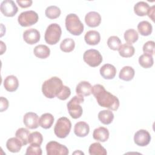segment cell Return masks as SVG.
<instances>
[{"instance_id": "obj_25", "label": "cell", "mask_w": 155, "mask_h": 155, "mask_svg": "<svg viewBox=\"0 0 155 155\" xmlns=\"http://www.w3.org/2000/svg\"><path fill=\"white\" fill-rule=\"evenodd\" d=\"M118 51L120 56L123 58H130L134 55L135 49L131 44L125 43L120 45Z\"/></svg>"}, {"instance_id": "obj_13", "label": "cell", "mask_w": 155, "mask_h": 155, "mask_svg": "<svg viewBox=\"0 0 155 155\" xmlns=\"http://www.w3.org/2000/svg\"><path fill=\"white\" fill-rule=\"evenodd\" d=\"M41 35L39 31L35 28H29L26 30L23 33V39L24 41L30 45L35 44L40 40Z\"/></svg>"}, {"instance_id": "obj_20", "label": "cell", "mask_w": 155, "mask_h": 155, "mask_svg": "<svg viewBox=\"0 0 155 155\" xmlns=\"http://www.w3.org/2000/svg\"><path fill=\"white\" fill-rule=\"evenodd\" d=\"M84 39L87 44L90 45H95L99 43L101 41V35L100 33L96 30H90L85 33Z\"/></svg>"}, {"instance_id": "obj_39", "label": "cell", "mask_w": 155, "mask_h": 155, "mask_svg": "<svg viewBox=\"0 0 155 155\" xmlns=\"http://www.w3.org/2000/svg\"><path fill=\"white\" fill-rule=\"evenodd\" d=\"M143 51L144 53L153 55L154 53V42L148 41L143 45Z\"/></svg>"}, {"instance_id": "obj_43", "label": "cell", "mask_w": 155, "mask_h": 155, "mask_svg": "<svg viewBox=\"0 0 155 155\" xmlns=\"http://www.w3.org/2000/svg\"><path fill=\"white\" fill-rule=\"evenodd\" d=\"M0 43H1V54H2L4 53V52L5 51V50H6V45H5V44H4V43L2 41H0Z\"/></svg>"}, {"instance_id": "obj_37", "label": "cell", "mask_w": 155, "mask_h": 155, "mask_svg": "<svg viewBox=\"0 0 155 155\" xmlns=\"http://www.w3.org/2000/svg\"><path fill=\"white\" fill-rule=\"evenodd\" d=\"M70 94H71L70 88L67 86L63 85L61 91L56 96V97L60 100L65 101V100H66L67 99H68L69 97Z\"/></svg>"}, {"instance_id": "obj_3", "label": "cell", "mask_w": 155, "mask_h": 155, "mask_svg": "<svg viewBox=\"0 0 155 155\" xmlns=\"http://www.w3.org/2000/svg\"><path fill=\"white\" fill-rule=\"evenodd\" d=\"M65 27L68 31L74 36H79L84 31V24L74 13H70L65 18Z\"/></svg>"}, {"instance_id": "obj_38", "label": "cell", "mask_w": 155, "mask_h": 155, "mask_svg": "<svg viewBox=\"0 0 155 155\" xmlns=\"http://www.w3.org/2000/svg\"><path fill=\"white\" fill-rule=\"evenodd\" d=\"M42 149L40 146L30 145L27 147L25 154L26 155H41Z\"/></svg>"}, {"instance_id": "obj_23", "label": "cell", "mask_w": 155, "mask_h": 155, "mask_svg": "<svg viewBox=\"0 0 155 155\" xmlns=\"http://www.w3.org/2000/svg\"><path fill=\"white\" fill-rule=\"evenodd\" d=\"M135 71L133 67L130 66H125L120 71L119 78L125 81L132 80L134 76Z\"/></svg>"}, {"instance_id": "obj_8", "label": "cell", "mask_w": 155, "mask_h": 155, "mask_svg": "<svg viewBox=\"0 0 155 155\" xmlns=\"http://www.w3.org/2000/svg\"><path fill=\"white\" fill-rule=\"evenodd\" d=\"M39 19L38 15L33 10H27L20 13L18 21L22 27H30L36 24Z\"/></svg>"}, {"instance_id": "obj_18", "label": "cell", "mask_w": 155, "mask_h": 155, "mask_svg": "<svg viewBox=\"0 0 155 155\" xmlns=\"http://www.w3.org/2000/svg\"><path fill=\"white\" fill-rule=\"evenodd\" d=\"M4 87L5 89L9 92L16 91L19 87L18 78L14 75H9L7 76L4 81Z\"/></svg>"}, {"instance_id": "obj_12", "label": "cell", "mask_w": 155, "mask_h": 155, "mask_svg": "<svg viewBox=\"0 0 155 155\" xmlns=\"http://www.w3.org/2000/svg\"><path fill=\"white\" fill-rule=\"evenodd\" d=\"M25 126L29 129H36L39 127V119L38 114L33 112H28L23 117Z\"/></svg>"}, {"instance_id": "obj_7", "label": "cell", "mask_w": 155, "mask_h": 155, "mask_svg": "<svg viewBox=\"0 0 155 155\" xmlns=\"http://www.w3.org/2000/svg\"><path fill=\"white\" fill-rule=\"evenodd\" d=\"M83 59L89 66L91 67H96L102 63V56L98 50L95 49H90L84 52Z\"/></svg>"}, {"instance_id": "obj_9", "label": "cell", "mask_w": 155, "mask_h": 155, "mask_svg": "<svg viewBox=\"0 0 155 155\" xmlns=\"http://www.w3.org/2000/svg\"><path fill=\"white\" fill-rule=\"evenodd\" d=\"M45 148L47 155H67L69 153L66 146L56 141H50L47 143Z\"/></svg>"}, {"instance_id": "obj_35", "label": "cell", "mask_w": 155, "mask_h": 155, "mask_svg": "<svg viewBox=\"0 0 155 155\" xmlns=\"http://www.w3.org/2000/svg\"><path fill=\"white\" fill-rule=\"evenodd\" d=\"M43 137L41 133L38 131H35L30 133L28 138V143L30 145L41 146L42 143Z\"/></svg>"}, {"instance_id": "obj_11", "label": "cell", "mask_w": 155, "mask_h": 155, "mask_svg": "<svg viewBox=\"0 0 155 155\" xmlns=\"http://www.w3.org/2000/svg\"><path fill=\"white\" fill-rule=\"evenodd\" d=\"M150 134L148 131L145 130H139L134 134V142L138 146L145 147L150 143Z\"/></svg>"}, {"instance_id": "obj_33", "label": "cell", "mask_w": 155, "mask_h": 155, "mask_svg": "<svg viewBox=\"0 0 155 155\" xmlns=\"http://www.w3.org/2000/svg\"><path fill=\"white\" fill-rule=\"evenodd\" d=\"M75 47L74 41L71 38L64 39L60 44L61 50L65 53L72 51Z\"/></svg>"}, {"instance_id": "obj_41", "label": "cell", "mask_w": 155, "mask_h": 155, "mask_svg": "<svg viewBox=\"0 0 155 155\" xmlns=\"http://www.w3.org/2000/svg\"><path fill=\"white\" fill-rule=\"evenodd\" d=\"M16 2L21 8H27L31 5L33 1L31 0H24V1L17 0Z\"/></svg>"}, {"instance_id": "obj_21", "label": "cell", "mask_w": 155, "mask_h": 155, "mask_svg": "<svg viewBox=\"0 0 155 155\" xmlns=\"http://www.w3.org/2000/svg\"><path fill=\"white\" fill-rule=\"evenodd\" d=\"M22 146H23L22 142L16 137L8 139L6 142V147L7 150L12 153L19 152L21 150Z\"/></svg>"}, {"instance_id": "obj_14", "label": "cell", "mask_w": 155, "mask_h": 155, "mask_svg": "<svg viewBox=\"0 0 155 155\" xmlns=\"http://www.w3.org/2000/svg\"><path fill=\"white\" fill-rule=\"evenodd\" d=\"M85 22L90 27H96L101 22V16L96 12H90L85 16Z\"/></svg>"}, {"instance_id": "obj_16", "label": "cell", "mask_w": 155, "mask_h": 155, "mask_svg": "<svg viewBox=\"0 0 155 155\" xmlns=\"http://www.w3.org/2000/svg\"><path fill=\"white\" fill-rule=\"evenodd\" d=\"M92 87L89 82L85 81H81L76 86V94L82 96H90L92 93Z\"/></svg>"}, {"instance_id": "obj_36", "label": "cell", "mask_w": 155, "mask_h": 155, "mask_svg": "<svg viewBox=\"0 0 155 155\" xmlns=\"http://www.w3.org/2000/svg\"><path fill=\"white\" fill-rule=\"evenodd\" d=\"M121 44L120 39L116 36H111L109 37L107 41V45L108 47L114 51L119 50Z\"/></svg>"}, {"instance_id": "obj_6", "label": "cell", "mask_w": 155, "mask_h": 155, "mask_svg": "<svg viewBox=\"0 0 155 155\" xmlns=\"http://www.w3.org/2000/svg\"><path fill=\"white\" fill-rule=\"evenodd\" d=\"M71 128V123L66 117L59 118L54 125V133L55 135L61 139L65 138L70 133Z\"/></svg>"}, {"instance_id": "obj_1", "label": "cell", "mask_w": 155, "mask_h": 155, "mask_svg": "<svg viewBox=\"0 0 155 155\" xmlns=\"http://www.w3.org/2000/svg\"><path fill=\"white\" fill-rule=\"evenodd\" d=\"M92 94L97 101V104L102 107L110 110L116 111L119 107V99L101 84H96L92 87Z\"/></svg>"}, {"instance_id": "obj_44", "label": "cell", "mask_w": 155, "mask_h": 155, "mask_svg": "<svg viewBox=\"0 0 155 155\" xmlns=\"http://www.w3.org/2000/svg\"><path fill=\"white\" fill-rule=\"evenodd\" d=\"M76 153H78V154H79V153H80V154H84V153L83 152H81V151H79V152H78V151H75V152H74L73 153V154H76Z\"/></svg>"}, {"instance_id": "obj_24", "label": "cell", "mask_w": 155, "mask_h": 155, "mask_svg": "<svg viewBox=\"0 0 155 155\" xmlns=\"http://www.w3.org/2000/svg\"><path fill=\"white\" fill-rule=\"evenodd\" d=\"M98 119L102 124L104 125H108L113 122L114 114L111 110H104L98 113Z\"/></svg>"}, {"instance_id": "obj_15", "label": "cell", "mask_w": 155, "mask_h": 155, "mask_svg": "<svg viewBox=\"0 0 155 155\" xmlns=\"http://www.w3.org/2000/svg\"><path fill=\"white\" fill-rule=\"evenodd\" d=\"M100 74L101 76L105 79H113L116 74V68L110 64H105L100 68Z\"/></svg>"}, {"instance_id": "obj_42", "label": "cell", "mask_w": 155, "mask_h": 155, "mask_svg": "<svg viewBox=\"0 0 155 155\" xmlns=\"http://www.w3.org/2000/svg\"><path fill=\"white\" fill-rule=\"evenodd\" d=\"M154 5H153L152 7H150L149 8V10L148 12V16L150 18L152 19V21H154Z\"/></svg>"}, {"instance_id": "obj_10", "label": "cell", "mask_w": 155, "mask_h": 155, "mask_svg": "<svg viewBox=\"0 0 155 155\" xmlns=\"http://www.w3.org/2000/svg\"><path fill=\"white\" fill-rule=\"evenodd\" d=\"M1 13L7 17H13L18 12V8L15 2L12 0L3 1L0 6Z\"/></svg>"}, {"instance_id": "obj_4", "label": "cell", "mask_w": 155, "mask_h": 155, "mask_svg": "<svg viewBox=\"0 0 155 155\" xmlns=\"http://www.w3.org/2000/svg\"><path fill=\"white\" fill-rule=\"evenodd\" d=\"M84 101V96L77 94L73 97L67 103V106L68 113L73 119H78L82 116L83 110L80 104L83 103Z\"/></svg>"}, {"instance_id": "obj_26", "label": "cell", "mask_w": 155, "mask_h": 155, "mask_svg": "<svg viewBox=\"0 0 155 155\" xmlns=\"http://www.w3.org/2000/svg\"><path fill=\"white\" fill-rule=\"evenodd\" d=\"M53 122L54 117L51 113H44L42 114L39 118V125L44 129L51 128Z\"/></svg>"}, {"instance_id": "obj_17", "label": "cell", "mask_w": 155, "mask_h": 155, "mask_svg": "<svg viewBox=\"0 0 155 155\" xmlns=\"http://www.w3.org/2000/svg\"><path fill=\"white\" fill-rule=\"evenodd\" d=\"M109 131L104 127H99L95 128L93 133V139L99 142H104L109 138Z\"/></svg>"}, {"instance_id": "obj_40", "label": "cell", "mask_w": 155, "mask_h": 155, "mask_svg": "<svg viewBox=\"0 0 155 155\" xmlns=\"http://www.w3.org/2000/svg\"><path fill=\"white\" fill-rule=\"evenodd\" d=\"M8 107V101L7 98L1 97L0 98V111L3 112L5 111Z\"/></svg>"}, {"instance_id": "obj_34", "label": "cell", "mask_w": 155, "mask_h": 155, "mask_svg": "<svg viewBox=\"0 0 155 155\" xmlns=\"http://www.w3.org/2000/svg\"><path fill=\"white\" fill-rule=\"evenodd\" d=\"M61 9L56 5H50L45 9V16L51 19L58 18L61 15Z\"/></svg>"}, {"instance_id": "obj_29", "label": "cell", "mask_w": 155, "mask_h": 155, "mask_svg": "<svg viewBox=\"0 0 155 155\" xmlns=\"http://www.w3.org/2000/svg\"><path fill=\"white\" fill-rule=\"evenodd\" d=\"M90 155H106L107 154L105 148L99 142H94L91 144L88 148Z\"/></svg>"}, {"instance_id": "obj_2", "label": "cell", "mask_w": 155, "mask_h": 155, "mask_svg": "<svg viewBox=\"0 0 155 155\" xmlns=\"http://www.w3.org/2000/svg\"><path fill=\"white\" fill-rule=\"evenodd\" d=\"M63 85L62 81L59 78L56 76L51 77L43 82L42 92L47 98L52 99L56 97Z\"/></svg>"}, {"instance_id": "obj_32", "label": "cell", "mask_w": 155, "mask_h": 155, "mask_svg": "<svg viewBox=\"0 0 155 155\" xmlns=\"http://www.w3.org/2000/svg\"><path fill=\"white\" fill-rule=\"evenodd\" d=\"M124 36L125 41L130 44L136 42L139 38L137 31L133 28L127 30L124 33Z\"/></svg>"}, {"instance_id": "obj_27", "label": "cell", "mask_w": 155, "mask_h": 155, "mask_svg": "<svg viewBox=\"0 0 155 155\" xmlns=\"http://www.w3.org/2000/svg\"><path fill=\"white\" fill-rule=\"evenodd\" d=\"M148 3L144 1H139L134 6V12L139 16H144L147 15L150 8Z\"/></svg>"}, {"instance_id": "obj_5", "label": "cell", "mask_w": 155, "mask_h": 155, "mask_svg": "<svg viewBox=\"0 0 155 155\" xmlns=\"http://www.w3.org/2000/svg\"><path fill=\"white\" fill-rule=\"evenodd\" d=\"M62 30L60 25L56 23L50 24L45 32L44 39L45 42L50 45H54L60 40Z\"/></svg>"}, {"instance_id": "obj_31", "label": "cell", "mask_w": 155, "mask_h": 155, "mask_svg": "<svg viewBox=\"0 0 155 155\" xmlns=\"http://www.w3.org/2000/svg\"><path fill=\"white\" fill-rule=\"evenodd\" d=\"M139 63L144 68H148L153 66L154 61L153 55L144 53L139 58Z\"/></svg>"}, {"instance_id": "obj_28", "label": "cell", "mask_w": 155, "mask_h": 155, "mask_svg": "<svg viewBox=\"0 0 155 155\" xmlns=\"http://www.w3.org/2000/svg\"><path fill=\"white\" fill-rule=\"evenodd\" d=\"M137 30L141 35L147 36L151 34L153 27L148 21H142L138 24Z\"/></svg>"}, {"instance_id": "obj_19", "label": "cell", "mask_w": 155, "mask_h": 155, "mask_svg": "<svg viewBox=\"0 0 155 155\" xmlns=\"http://www.w3.org/2000/svg\"><path fill=\"white\" fill-rule=\"evenodd\" d=\"M90 132V127L87 123L84 121H80L77 122L74 125V134L80 137H85Z\"/></svg>"}, {"instance_id": "obj_22", "label": "cell", "mask_w": 155, "mask_h": 155, "mask_svg": "<svg viewBox=\"0 0 155 155\" xmlns=\"http://www.w3.org/2000/svg\"><path fill=\"white\" fill-rule=\"evenodd\" d=\"M33 53L38 58L46 59L50 56V50L47 45L40 44L34 48Z\"/></svg>"}, {"instance_id": "obj_30", "label": "cell", "mask_w": 155, "mask_h": 155, "mask_svg": "<svg viewBox=\"0 0 155 155\" xmlns=\"http://www.w3.org/2000/svg\"><path fill=\"white\" fill-rule=\"evenodd\" d=\"M30 131L25 128H20L17 130L15 133L16 137L21 140L22 145H26L28 143V138L30 136Z\"/></svg>"}]
</instances>
